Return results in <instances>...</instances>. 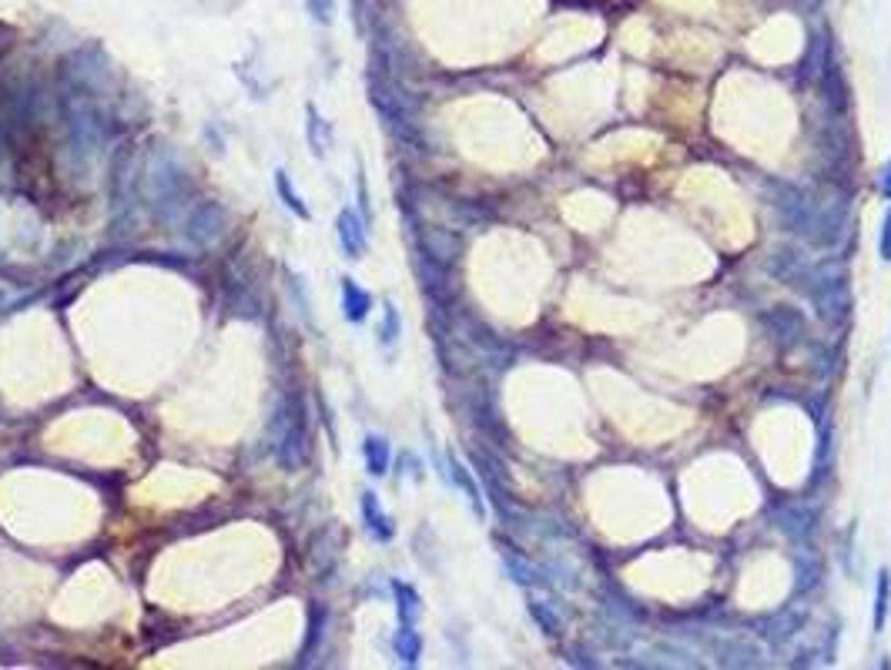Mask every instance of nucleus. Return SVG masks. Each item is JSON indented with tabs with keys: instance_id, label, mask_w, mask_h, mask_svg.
<instances>
[{
	"instance_id": "obj_1",
	"label": "nucleus",
	"mask_w": 891,
	"mask_h": 670,
	"mask_svg": "<svg viewBox=\"0 0 891 670\" xmlns=\"http://www.w3.org/2000/svg\"><path fill=\"white\" fill-rule=\"evenodd\" d=\"M148 198L155 205V212L171 218L185 208V191H188V171L178 165V158L171 151H155L148 161Z\"/></svg>"
},
{
	"instance_id": "obj_2",
	"label": "nucleus",
	"mask_w": 891,
	"mask_h": 670,
	"mask_svg": "<svg viewBox=\"0 0 891 670\" xmlns=\"http://www.w3.org/2000/svg\"><path fill=\"white\" fill-rule=\"evenodd\" d=\"M272 449H275V459L282 463V469H299L305 466V459H309L312 453V443H309V423H305V409L302 402H282L279 409H275V419H272Z\"/></svg>"
},
{
	"instance_id": "obj_3",
	"label": "nucleus",
	"mask_w": 891,
	"mask_h": 670,
	"mask_svg": "<svg viewBox=\"0 0 891 670\" xmlns=\"http://www.w3.org/2000/svg\"><path fill=\"white\" fill-rule=\"evenodd\" d=\"M225 225H228L225 205H218V201H201V205L191 208V215L185 218V235H188V242L208 248L222 238Z\"/></svg>"
},
{
	"instance_id": "obj_4",
	"label": "nucleus",
	"mask_w": 891,
	"mask_h": 670,
	"mask_svg": "<svg viewBox=\"0 0 891 670\" xmlns=\"http://www.w3.org/2000/svg\"><path fill=\"white\" fill-rule=\"evenodd\" d=\"M711 654L721 657L724 667H761L764 664V650L758 644H751V640L744 637H717L711 640Z\"/></svg>"
},
{
	"instance_id": "obj_5",
	"label": "nucleus",
	"mask_w": 891,
	"mask_h": 670,
	"mask_svg": "<svg viewBox=\"0 0 891 670\" xmlns=\"http://www.w3.org/2000/svg\"><path fill=\"white\" fill-rule=\"evenodd\" d=\"M335 235H339V245H342V252H346V258L366 255V245H369L366 218H359L352 208H342V212L335 215Z\"/></svg>"
},
{
	"instance_id": "obj_6",
	"label": "nucleus",
	"mask_w": 891,
	"mask_h": 670,
	"mask_svg": "<svg viewBox=\"0 0 891 670\" xmlns=\"http://www.w3.org/2000/svg\"><path fill=\"white\" fill-rule=\"evenodd\" d=\"M359 510H362V523H366V530H369L372 540L389 543L392 536H396V523H392V516L386 510H382L379 496L372 493V490H362Z\"/></svg>"
},
{
	"instance_id": "obj_7",
	"label": "nucleus",
	"mask_w": 891,
	"mask_h": 670,
	"mask_svg": "<svg viewBox=\"0 0 891 670\" xmlns=\"http://www.w3.org/2000/svg\"><path fill=\"white\" fill-rule=\"evenodd\" d=\"M804 624H808V610H804V607H791V610H784V614L771 617L768 624H764L761 634H764V640H768L771 647H784Z\"/></svg>"
},
{
	"instance_id": "obj_8",
	"label": "nucleus",
	"mask_w": 891,
	"mask_h": 670,
	"mask_svg": "<svg viewBox=\"0 0 891 670\" xmlns=\"http://www.w3.org/2000/svg\"><path fill=\"white\" fill-rule=\"evenodd\" d=\"M764 325H768V332L778 342H784V346H794L804 335V315L798 309H771L764 315Z\"/></svg>"
},
{
	"instance_id": "obj_9",
	"label": "nucleus",
	"mask_w": 891,
	"mask_h": 670,
	"mask_svg": "<svg viewBox=\"0 0 891 670\" xmlns=\"http://www.w3.org/2000/svg\"><path fill=\"white\" fill-rule=\"evenodd\" d=\"M369 312H372V295L362 289L352 275H346V279H342V315H346L352 325H359L369 319Z\"/></svg>"
},
{
	"instance_id": "obj_10",
	"label": "nucleus",
	"mask_w": 891,
	"mask_h": 670,
	"mask_svg": "<svg viewBox=\"0 0 891 670\" xmlns=\"http://www.w3.org/2000/svg\"><path fill=\"white\" fill-rule=\"evenodd\" d=\"M449 480H453L459 490H463V496L469 500V506H473L476 520H486V503H483V490H479V483L473 480V473L459 463V456L449 453Z\"/></svg>"
},
{
	"instance_id": "obj_11",
	"label": "nucleus",
	"mask_w": 891,
	"mask_h": 670,
	"mask_svg": "<svg viewBox=\"0 0 891 670\" xmlns=\"http://www.w3.org/2000/svg\"><path fill=\"white\" fill-rule=\"evenodd\" d=\"M305 138H309V148L315 158H325L332 148V128L329 121L322 118L315 104H305Z\"/></svg>"
},
{
	"instance_id": "obj_12",
	"label": "nucleus",
	"mask_w": 891,
	"mask_h": 670,
	"mask_svg": "<svg viewBox=\"0 0 891 670\" xmlns=\"http://www.w3.org/2000/svg\"><path fill=\"white\" fill-rule=\"evenodd\" d=\"M392 593H396V614H399V624H402V627H416L419 614H423V600H419L416 587H409V583L396 580V583H392Z\"/></svg>"
},
{
	"instance_id": "obj_13",
	"label": "nucleus",
	"mask_w": 891,
	"mask_h": 670,
	"mask_svg": "<svg viewBox=\"0 0 891 670\" xmlns=\"http://www.w3.org/2000/svg\"><path fill=\"white\" fill-rule=\"evenodd\" d=\"M362 456H366V469L369 476H386L389 473V459H392V449H389V439L386 436H366V443H362Z\"/></svg>"
},
{
	"instance_id": "obj_14",
	"label": "nucleus",
	"mask_w": 891,
	"mask_h": 670,
	"mask_svg": "<svg viewBox=\"0 0 891 670\" xmlns=\"http://www.w3.org/2000/svg\"><path fill=\"white\" fill-rule=\"evenodd\" d=\"M275 191H279L282 205H285V208H289V212H292L295 218H302V222H309V218H312V212H309V205H305V201H302V195H299V191H295V185H292V178H289V171H285V168H279V171H275Z\"/></svg>"
},
{
	"instance_id": "obj_15",
	"label": "nucleus",
	"mask_w": 891,
	"mask_h": 670,
	"mask_svg": "<svg viewBox=\"0 0 891 670\" xmlns=\"http://www.w3.org/2000/svg\"><path fill=\"white\" fill-rule=\"evenodd\" d=\"M392 647H396V657L402 660L406 667H416L419 664V654H423V637H419L416 627H402L396 630V640H392Z\"/></svg>"
},
{
	"instance_id": "obj_16",
	"label": "nucleus",
	"mask_w": 891,
	"mask_h": 670,
	"mask_svg": "<svg viewBox=\"0 0 891 670\" xmlns=\"http://www.w3.org/2000/svg\"><path fill=\"white\" fill-rule=\"evenodd\" d=\"M891 607V570H878V587H875V634L885 630Z\"/></svg>"
},
{
	"instance_id": "obj_17",
	"label": "nucleus",
	"mask_w": 891,
	"mask_h": 670,
	"mask_svg": "<svg viewBox=\"0 0 891 670\" xmlns=\"http://www.w3.org/2000/svg\"><path fill=\"white\" fill-rule=\"evenodd\" d=\"M399 335H402L399 309H396V302H386V305H382V322H379V342H382V346H396Z\"/></svg>"
},
{
	"instance_id": "obj_18",
	"label": "nucleus",
	"mask_w": 891,
	"mask_h": 670,
	"mask_svg": "<svg viewBox=\"0 0 891 670\" xmlns=\"http://www.w3.org/2000/svg\"><path fill=\"white\" fill-rule=\"evenodd\" d=\"M778 526L784 533H791L794 540H801V536L814 526V516L808 510H794V506H788V510H781V523Z\"/></svg>"
},
{
	"instance_id": "obj_19",
	"label": "nucleus",
	"mask_w": 891,
	"mask_h": 670,
	"mask_svg": "<svg viewBox=\"0 0 891 670\" xmlns=\"http://www.w3.org/2000/svg\"><path fill=\"white\" fill-rule=\"evenodd\" d=\"M530 614H533L536 624H540V627L546 630V634H550V637H560V617L553 614V607H550V603L533 600V603H530Z\"/></svg>"
},
{
	"instance_id": "obj_20",
	"label": "nucleus",
	"mask_w": 891,
	"mask_h": 670,
	"mask_svg": "<svg viewBox=\"0 0 891 670\" xmlns=\"http://www.w3.org/2000/svg\"><path fill=\"white\" fill-rule=\"evenodd\" d=\"M878 248H881V258H885V262H891V205H888V212H885V222H881V242H878Z\"/></svg>"
},
{
	"instance_id": "obj_21",
	"label": "nucleus",
	"mask_w": 891,
	"mask_h": 670,
	"mask_svg": "<svg viewBox=\"0 0 891 670\" xmlns=\"http://www.w3.org/2000/svg\"><path fill=\"white\" fill-rule=\"evenodd\" d=\"M309 7H312L315 21H322V24H329L332 17H335V4H332V0H309Z\"/></svg>"
},
{
	"instance_id": "obj_22",
	"label": "nucleus",
	"mask_w": 891,
	"mask_h": 670,
	"mask_svg": "<svg viewBox=\"0 0 891 670\" xmlns=\"http://www.w3.org/2000/svg\"><path fill=\"white\" fill-rule=\"evenodd\" d=\"M881 195L891 201V161L885 165V171H881Z\"/></svg>"
}]
</instances>
